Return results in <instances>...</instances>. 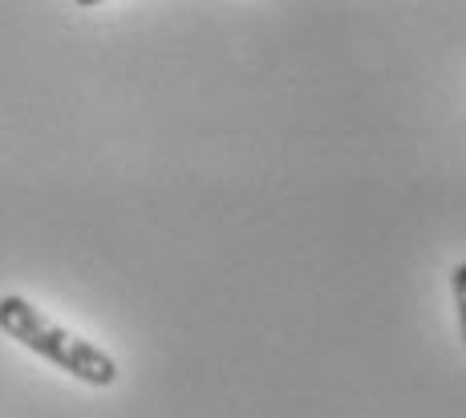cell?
Segmentation results:
<instances>
[{"label":"cell","instance_id":"cell-1","mask_svg":"<svg viewBox=\"0 0 466 418\" xmlns=\"http://www.w3.org/2000/svg\"><path fill=\"white\" fill-rule=\"evenodd\" d=\"M0 333H8L16 345H25L29 353L53 362L57 370H66L69 378L86 382V386H114L118 382V362L102 350V345L86 342V337L69 333L66 325H57L53 317H45L33 301L16 297H0Z\"/></svg>","mask_w":466,"mask_h":418},{"label":"cell","instance_id":"cell-2","mask_svg":"<svg viewBox=\"0 0 466 418\" xmlns=\"http://www.w3.org/2000/svg\"><path fill=\"white\" fill-rule=\"evenodd\" d=\"M451 292H454V309H459V329H462V342H466V260L454 264L451 272Z\"/></svg>","mask_w":466,"mask_h":418}]
</instances>
